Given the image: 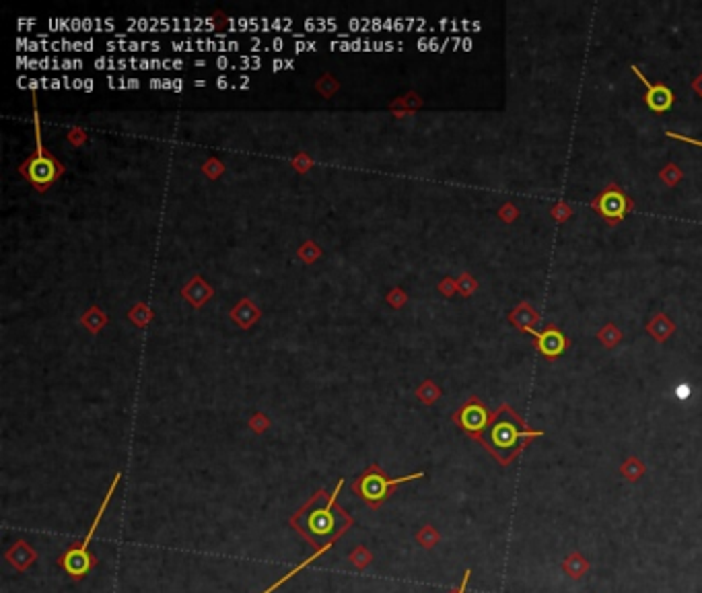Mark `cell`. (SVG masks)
Masks as SVG:
<instances>
[{"instance_id":"obj_3","label":"cell","mask_w":702,"mask_h":593,"mask_svg":"<svg viewBox=\"0 0 702 593\" xmlns=\"http://www.w3.org/2000/svg\"><path fill=\"white\" fill-rule=\"evenodd\" d=\"M33 126H35V150L19 165V173L37 190H49L58 177L66 171V167L47 150L41 142V126H39V111H37V97L33 93Z\"/></svg>"},{"instance_id":"obj_30","label":"cell","mask_w":702,"mask_h":593,"mask_svg":"<svg viewBox=\"0 0 702 593\" xmlns=\"http://www.w3.org/2000/svg\"><path fill=\"white\" fill-rule=\"evenodd\" d=\"M87 140V134H84V130H80V128H72L70 132H68V142H72V144H82Z\"/></svg>"},{"instance_id":"obj_7","label":"cell","mask_w":702,"mask_h":593,"mask_svg":"<svg viewBox=\"0 0 702 593\" xmlns=\"http://www.w3.org/2000/svg\"><path fill=\"white\" fill-rule=\"evenodd\" d=\"M492 414L486 410V406L478 400V398H470L455 414H453V423L468 433L474 441L484 433V429L488 427Z\"/></svg>"},{"instance_id":"obj_18","label":"cell","mask_w":702,"mask_h":593,"mask_svg":"<svg viewBox=\"0 0 702 593\" xmlns=\"http://www.w3.org/2000/svg\"><path fill=\"white\" fill-rule=\"evenodd\" d=\"M155 317V313H152V309L146 305V303H136L130 311H128V320L132 322V324H136L138 328H144L150 320Z\"/></svg>"},{"instance_id":"obj_20","label":"cell","mask_w":702,"mask_h":593,"mask_svg":"<svg viewBox=\"0 0 702 593\" xmlns=\"http://www.w3.org/2000/svg\"><path fill=\"white\" fill-rule=\"evenodd\" d=\"M297 258L303 260L305 264H313V262H317V260L321 258V247H319L315 241H305V243L299 247Z\"/></svg>"},{"instance_id":"obj_17","label":"cell","mask_w":702,"mask_h":593,"mask_svg":"<svg viewBox=\"0 0 702 593\" xmlns=\"http://www.w3.org/2000/svg\"><path fill=\"white\" fill-rule=\"evenodd\" d=\"M620 474L629 480V482H639L645 476V464L639 458H629L622 466H620Z\"/></svg>"},{"instance_id":"obj_36","label":"cell","mask_w":702,"mask_h":593,"mask_svg":"<svg viewBox=\"0 0 702 593\" xmlns=\"http://www.w3.org/2000/svg\"><path fill=\"white\" fill-rule=\"evenodd\" d=\"M688 392H690V388H688V385H680V390H678V398H688Z\"/></svg>"},{"instance_id":"obj_37","label":"cell","mask_w":702,"mask_h":593,"mask_svg":"<svg viewBox=\"0 0 702 593\" xmlns=\"http://www.w3.org/2000/svg\"><path fill=\"white\" fill-rule=\"evenodd\" d=\"M218 87H220V89H225V87H227V78H225V76H220V78H218Z\"/></svg>"},{"instance_id":"obj_4","label":"cell","mask_w":702,"mask_h":593,"mask_svg":"<svg viewBox=\"0 0 702 593\" xmlns=\"http://www.w3.org/2000/svg\"><path fill=\"white\" fill-rule=\"evenodd\" d=\"M418 478H424V474L422 472H416V474H410V476H402V478H389L379 466H369L359 478H356V482L352 484V489H354V493L361 497V499H365L371 507H379L387 497H389V493L396 489V486H400V484H404V482H410V480H418Z\"/></svg>"},{"instance_id":"obj_34","label":"cell","mask_w":702,"mask_h":593,"mask_svg":"<svg viewBox=\"0 0 702 593\" xmlns=\"http://www.w3.org/2000/svg\"><path fill=\"white\" fill-rule=\"evenodd\" d=\"M470 577H472V571L468 569V571H466V575H464V581H462L460 590H457V592H453V593H466V588H468V583H470Z\"/></svg>"},{"instance_id":"obj_16","label":"cell","mask_w":702,"mask_h":593,"mask_svg":"<svg viewBox=\"0 0 702 593\" xmlns=\"http://www.w3.org/2000/svg\"><path fill=\"white\" fill-rule=\"evenodd\" d=\"M330 548H332V546H324V548H317V550H315V552H313L311 557H307V559H305L303 563H299L297 567H293V569H291V571H288L286 575H282V577H280V579H278L276 583H272V585H270L268 590H264V592H262V593H274V592H276V590H278V588H282V585H284V583H286V581H288L291 577H295L297 573H301V571H303V569H305L307 565H311V563H313L315 559H319V557H321L324 552H328Z\"/></svg>"},{"instance_id":"obj_15","label":"cell","mask_w":702,"mask_h":593,"mask_svg":"<svg viewBox=\"0 0 702 593\" xmlns=\"http://www.w3.org/2000/svg\"><path fill=\"white\" fill-rule=\"evenodd\" d=\"M107 313L101 309V307H97V305H93V307H89L87 309V313L80 317V324L91 332V334H97L99 330H103L105 326H107Z\"/></svg>"},{"instance_id":"obj_35","label":"cell","mask_w":702,"mask_h":593,"mask_svg":"<svg viewBox=\"0 0 702 593\" xmlns=\"http://www.w3.org/2000/svg\"><path fill=\"white\" fill-rule=\"evenodd\" d=\"M692 89H694V93H699L702 97V72L694 78V82H692Z\"/></svg>"},{"instance_id":"obj_1","label":"cell","mask_w":702,"mask_h":593,"mask_svg":"<svg viewBox=\"0 0 702 593\" xmlns=\"http://www.w3.org/2000/svg\"><path fill=\"white\" fill-rule=\"evenodd\" d=\"M342 484L344 480L336 484L334 493L317 491L291 517V526L301 532L313 548L334 546V542L352 526V517L336 505Z\"/></svg>"},{"instance_id":"obj_5","label":"cell","mask_w":702,"mask_h":593,"mask_svg":"<svg viewBox=\"0 0 702 593\" xmlns=\"http://www.w3.org/2000/svg\"><path fill=\"white\" fill-rule=\"evenodd\" d=\"M120 478H122V474L117 472L115 474V478H113V482H111V486H109V491L105 493V499L101 501V507H99V513L95 515V522H93V526L89 528V532H87V536H84V540L78 544V546H74V548H70L62 559H60V565L74 577V579H80L82 575H87L89 573V569L93 567V557L89 555V542H91V538L95 536V530L99 528V524H101V519H103V513H105V509H107V505H109V499H111V495L115 493V489H117V484H120Z\"/></svg>"},{"instance_id":"obj_21","label":"cell","mask_w":702,"mask_h":593,"mask_svg":"<svg viewBox=\"0 0 702 593\" xmlns=\"http://www.w3.org/2000/svg\"><path fill=\"white\" fill-rule=\"evenodd\" d=\"M600 342L606 346V348H614L620 340H622V332L614 326V324H608L600 334H598Z\"/></svg>"},{"instance_id":"obj_22","label":"cell","mask_w":702,"mask_h":593,"mask_svg":"<svg viewBox=\"0 0 702 593\" xmlns=\"http://www.w3.org/2000/svg\"><path fill=\"white\" fill-rule=\"evenodd\" d=\"M416 396L420 398V402H424V404H433V402H437L439 400V396H441V390L431 381V379H427L418 390H416Z\"/></svg>"},{"instance_id":"obj_25","label":"cell","mask_w":702,"mask_h":593,"mask_svg":"<svg viewBox=\"0 0 702 593\" xmlns=\"http://www.w3.org/2000/svg\"><path fill=\"white\" fill-rule=\"evenodd\" d=\"M659 177L668 183V186H676L680 179H682V171L674 165V163H668L664 169H661V173H659Z\"/></svg>"},{"instance_id":"obj_13","label":"cell","mask_w":702,"mask_h":593,"mask_svg":"<svg viewBox=\"0 0 702 593\" xmlns=\"http://www.w3.org/2000/svg\"><path fill=\"white\" fill-rule=\"evenodd\" d=\"M563 573L575 581L583 579L589 573V561L581 555V552H571L565 557L563 561Z\"/></svg>"},{"instance_id":"obj_9","label":"cell","mask_w":702,"mask_h":593,"mask_svg":"<svg viewBox=\"0 0 702 593\" xmlns=\"http://www.w3.org/2000/svg\"><path fill=\"white\" fill-rule=\"evenodd\" d=\"M530 336H534L538 350L546 357V359H558L565 348H567V338L563 336V332L554 326H548L546 330H530Z\"/></svg>"},{"instance_id":"obj_6","label":"cell","mask_w":702,"mask_h":593,"mask_svg":"<svg viewBox=\"0 0 702 593\" xmlns=\"http://www.w3.org/2000/svg\"><path fill=\"white\" fill-rule=\"evenodd\" d=\"M591 206L604 221H608L610 225H618L635 208V202L624 194V190L620 186L608 183L606 190L596 196Z\"/></svg>"},{"instance_id":"obj_31","label":"cell","mask_w":702,"mask_h":593,"mask_svg":"<svg viewBox=\"0 0 702 593\" xmlns=\"http://www.w3.org/2000/svg\"><path fill=\"white\" fill-rule=\"evenodd\" d=\"M666 136H668V138H674V140H682V142L694 144V146H701L702 148V140H697V138H690V136H684V134H678V132H672V130H668Z\"/></svg>"},{"instance_id":"obj_27","label":"cell","mask_w":702,"mask_h":593,"mask_svg":"<svg viewBox=\"0 0 702 593\" xmlns=\"http://www.w3.org/2000/svg\"><path fill=\"white\" fill-rule=\"evenodd\" d=\"M311 167H313V159H311L307 153H299V155L293 159V169H295L297 173H307Z\"/></svg>"},{"instance_id":"obj_10","label":"cell","mask_w":702,"mask_h":593,"mask_svg":"<svg viewBox=\"0 0 702 593\" xmlns=\"http://www.w3.org/2000/svg\"><path fill=\"white\" fill-rule=\"evenodd\" d=\"M212 295H214V289H212L200 274L194 276L188 284L181 287V297H183L194 309H202V307L210 301Z\"/></svg>"},{"instance_id":"obj_14","label":"cell","mask_w":702,"mask_h":593,"mask_svg":"<svg viewBox=\"0 0 702 593\" xmlns=\"http://www.w3.org/2000/svg\"><path fill=\"white\" fill-rule=\"evenodd\" d=\"M676 326L674 322L666 315V313H657L649 324H647V332L657 340V342H666L672 334H674Z\"/></svg>"},{"instance_id":"obj_12","label":"cell","mask_w":702,"mask_h":593,"mask_svg":"<svg viewBox=\"0 0 702 593\" xmlns=\"http://www.w3.org/2000/svg\"><path fill=\"white\" fill-rule=\"evenodd\" d=\"M509 320H511V324H513L515 328H519L521 332L528 334L530 330H534V326L538 324L540 315H538V311H536L530 303H521L519 307H515V309L511 311Z\"/></svg>"},{"instance_id":"obj_33","label":"cell","mask_w":702,"mask_h":593,"mask_svg":"<svg viewBox=\"0 0 702 593\" xmlns=\"http://www.w3.org/2000/svg\"><path fill=\"white\" fill-rule=\"evenodd\" d=\"M251 427H253V431L262 433V431H266V427H268V421H266L262 414H256V416L251 418Z\"/></svg>"},{"instance_id":"obj_8","label":"cell","mask_w":702,"mask_h":593,"mask_svg":"<svg viewBox=\"0 0 702 593\" xmlns=\"http://www.w3.org/2000/svg\"><path fill=\"white\" fill-rule=\"evenodd\" d=\"M631 70L641 78V82H643L645 89H647V93H645V103H647V107H649L653 113H666V111H670L672 105H674V101H676L674 91H672L668 85H664V82H649L637 64H633Z\"/></svg>"},{"instance_id":"obj_23","label":"cell","mask_w":702,"mask_h":593,"mask_svg":"<svg viewBox=\"0 0 702 593\" xmlns=\"http://www.w3.org/2000/svg\"><path fill=\"white\" fill-rule=\"evenodd\" d=\"M202 173H204L208 179H218V177L225 173V165H223V161H218L216 157H210V159L204 161Z\"/></svg>"},{"instance_id":"obj_19","label":"cell","mask_w":702,"mask_h":593,"mask_svg":"<svg viewBox=\"0 0 702 593\" xmlns=\"http://www.w3.org/2000/svg\"><path fill=\"white\" fill-rule=\"evenodd\" d=\"M338 89H340V82L336 80V76H332V74H321L319 76V80L315 82V91L321 95V97H326V99H330V97H334L336 93H338Z\"/></svg>"},{"instance_id":"obj_32","label":"cell","mask_w":702,"mask_h":593,"mask_svg":"<svg viewBox=\"0 0 702 593\" xmlns=\"http://www.w3.org/2000/svg\"><path fill=\"white\" fill-rule=\"evenodd\" d=\"M499 216H501L503 221H509V223H511V221L517 216V210H515V206H513V204H505V206L499 210Z\"/></svg>"},{"instance_id":"obj_24","label":"cell","mask_w":702,"mask_h":593,"mask_svg":"<svg viewBox=\"0 0 702 593\" xmlns=\"http://www.w3.org/2000/svg\"><path fill=\"white\" fill-rule=\"evenodd\" d=\"M478 289V282L474 280V276L472 274H462L460 278H457V293H462L464 297H470L474 291Z\"/></svg>"},{"instance_id":"obj_11","label":"cell","mask_w":702,"mask_h":593,"mask_svg":"<svg viewBox=\"0 0 702 593\" xmlns=\"http://www.w3.org/2000/svg\"><path fill=\"white\" fill-rule=\"evenodd\" d=\"M229 315H231V320H233L241 330H249V328L256 326V322L260 320L262 311H260V307H258L251 299L243 297V299H239V301L235 303V307L231 309Z\"/></svg>"},{"instance_id":"obj_28","label":"cell","mask_w":702,"mask_h":593,"mask_svg":"<svg viewBox=\"0 0 702 593\" xmlns=\"http://www.w3.org/2000/svg\"><path fill=\"white\" fill-rule=\"evenodd\" d=\"M573 214V208L571 206H567L565 202H558L554 208H552V216L558 221V223H563V221H567L569 216Z\"/></svg>"},{"instance_id":"obj_26","label":"cell","mask_w":702,"mask_h":593,"mask_svg":"<svg viewBox=\"0 0 702 593\" xmlns=\"http://www.w3.org/2000/svg\"><path fill=\"white\" fill-rule=\"evenodd\" d=\"M406 301H408V295H406V291L400 289V287H396V289H392V291L387 293V303H389L394 309H402V307L406 305Z\"/></svg>"},{"instance_id":"obj_29","label":"cell","mask_w":702,"mask_h":593,"mask_svg":"<svg viewBox=\"0 0 702 593\" xmlns=\"http://www.w3.org/2000/svg\"><path fill=\"white\" fill-rule=\"evenodd\" d=\"M437 289H439V293H441V295H445V297H451L453 293H457V280H453V278H449V276H447V278H443V280L439 282V287H437Z\"/></svg>"},{"instance_id":"obj_2","label":"cell","mask_w":702,"mask_h":593,"mask_svg":"<svg viewBox=\"0 0 702 593\" xmlns=\"http://www.w3.org/2000/svg\"><path fill=\"white\" fill-rule=\"evenodd\" d=\"M542 431L530 429L523 418L511 408V406H501L484 433L476 439L484 449H488L501 466H509L530 443V439L542 437Z\"/></svg>"}]
</instances>
